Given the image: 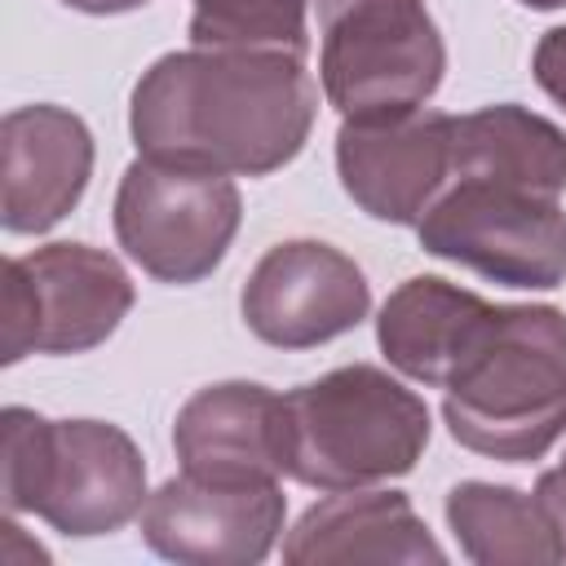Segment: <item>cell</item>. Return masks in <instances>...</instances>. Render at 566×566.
<instances>
[{"mask_svg":"<svg viewBox=\"0 0 566 566\" xmlns=\"http://www.w3.org/2000/svg\"><path fill=\"white\" fill-rule=\"evenodd\" d=\"M535 80L566 111V27L544 31V40L535 44Z\"/></svg>","mask_w":566,"mask_h":566,"instance_id":"obj_19","label":"cell"},{"mask_svg":"<svg viewBox=\"0 0 566 566\" xmlns=\"http://www.w3.org/2000/svg\"><path fill=\"white\" fill-rule=\"evenodd\" d=\"M172 447L190 473L279 482L287 473V402L252 380L208 385L177 411Z\"/></svg>","mask_w":566,"mask_h":566,"instance_id":"obj_13","label":"cell"},{"mask_svg":"<svg viewBox=\"0 0 566 566\" xmlns=\"http://www.w3.org/2000/svg\"><path fill=\"white\" fill-rule=\"evenodd\" d=\"M243 323L274 349H310L358 327L371 310L363 270L318 239H287L270 248L239 296Z\"/></svg>","mask_w":566,"mask_h":566,"instance_id":"obj_10","label":"cell"},{"mask_svg":"<svg viewBox=\"0 0 566 566\" xmlns=\"http://www.w3.org/2000/svg\"><path fill=\"white\" fill-rule=\"evenodd\" d=\"M4 513H35L53 531L88 539L142 517L146 460L106 420H44L27 407L0 416Z\"/></svg>","mask_w":566,"mask_h":566,"instance_id":"obj_3","label":"cell"},{"mask_svg":"<svg viewBox=\"0 0 566 566\" xmlns=\"http://www.w3.org/2000/svg\"><path fill=\"white\" fill-rule=\"evenodd\" d=\"M460 447L491 460H539L566 433V314L557 305H491L442 385Z\"/></svg>","mask_w":566,"mask_h":566,"instance_id":"obj_2","label":"cell"},{"mask_svg":"<svg viewBox=\"0 0 566 566\" xmlns=\"http://www.w3.org/2000/svg\"><path fill=\"white\" fill-rule=\"evenodd\" d=\"M62 4H71L80 13H128V9H142L150 0H62Z\"/></svg>","mask_w":566,"mask_h":566,"instance_id":"obj_21","label":"cell"},{"mask_svg":"<svg viewBox=\"0 0 566 566\" xmlns=\"http://www.w3.org/2000/svg\"><path fill=\"white\" fill-rule=\"evenodd\" d=\"M287 478L314 491H358L411 473L429 442V407L380 367H336L283 394Z\"/></svg>","mask_w":566,"mask_h":566,"instance_id":"obj_4","label":"cell"},{"mask_svg":"<svg viewBox=\"0 0 566 566\" xmlns=\"http://www.w3.org/2000/svg\"><path fill=\"white\" fill-rule=\"evenodd\" d=\"M305 4L310 0H195V49H261L305 57Z\"/></svg>","mask_w":566,"mask_h":566,"instance_id":"obj_18","label":"cell"},{"mask_svg":"<svg viewBox=\"0 0 566 566\" xmlns=\"http://www.w3.org/2000/svg\"><path fill=\"white\" fill-rule=\"evenodd\" d=\"M460 177H495L544 195H562L566 133L513 102L451 115V181Z\"/></svg>","mask_w":566,"mask_h":566,"instance_id":"obj_16","label":"cell"},{"mask_svg":"<svg viewBox=\"0 0 566 566\" xmlns=\"http://www.w3.org/2000/svg\"><path fill=\"white\" fill-rule=\"evenodd\" d=\"M318 80L345 119L420 111L447 71L424 0H318Z\"/></svg>","mask_w":566,"mask_h":566,"instance_id":"obj_5","label":"cell"},{"mask_svg":"<svg viewBox=\"0 0 566 566\" xmlns=\"http://www.w3.org/2000/svg\"><path fill=\"white\" fill-rule=\"evenodd\" d=\"M420 248L504 287H557L566 279V212L557 195L460 177L416 221Z\"/></svg>","mask_w":566,"mask_h":566,"instance_id":"obj_6","label":"cell"},{"mask_svg":"<svg viewBox=\"0 0 566 566\" xmlns=\"http://www.w3.org/2000/svg\"><path fill=\"white\" fill-rule=\"evenodd\" d=\"M447 522L469 562L482 566H544L562 562V535L539 504L495 482H460L447 495Z\"/></svg>","mask_w":566,"mask_h":566,"instance_id":"obj_17","label":"cell"},{"mask_svg":"<svg viewBox=\"0 0 566 566\" xmlns=\"http://www.w3.org/2000/svg\"><path fill=\"white\" fill-rule=\"evenodd\" d=\"M522 4H531V9H566V0H522Z\"/></svg>","mask_w":566,"mask_h":566,"instance_id":"obj_22","label":"cell"},{"mask_svg":"<svg viewBox=\"0 0 566 566\" xmlns=\"http://www.w3.org/2000/svg\"><path fill=\"white\" fill-rule=\"evenodd\" d=\"M486 314L491 301H482L478 292H464L433 274H416L380 305L376 336L385 358L402 376L442 389L464 349L473 345L478 327L486 323Z\"/></svg>","mask_w":566,"mask_h":566,"instance_id":"obj_15","label":"cell"},{"mask_svg":"<svg viewBox=\"0 0 566 566\" xmlns=\"http://www.w3.org/2000/svg\"><path fill=\"white\" fill-rule=\"evenodd\" d=\"M336 168L367 217L416 226L451 181V115L420 106L385 119H345Z\"/></svg>","mask_w":566,"mask_h":566,"instance_id":"obj_11","label":"cell"},{"mask_svg":"<svg viewBox=\"0 0 566 566\" xmlns=\"http://www.w3.org/2000/svg\"><path fill=\"white\" fill-rule=\"evenodd\" d=\"M442 544L416 517L402 491H336L301 513L283 539L292 566L336 562H442Z\"/></svg>","mask_w":566,"mask_h":566,"instance_id":"obj_14","label":"cell"},{"mask_svg":"<svg viewBox=\"0 0 566 566\" xmlns=\"http://www.w3.org/2000/svg\"><path fill=\"white\" fill-rule=\"evenodd\" d=\"M93 137L66 106H18L0 124V221L9 234H44L84 195Z\"/></svg>","mask_w":566,"mask_h":566,"instance_id":"obj_12","label":"cell"},{"mask_svg":"<svg viewBox=\"0 0 566 566\" xmlns=\"http://www.w3.org/2000/svg\"><path fill=\"white\" fill-rule=\"evenodd\" d=\"M535 495H539V504L548 509V517H553V526L562 535V562H566V455H562V464H553L548 473H539Z\"/></svg>","mask_w":566,"mask_h":566,"instance_id":"obj_20","label":"cell"},{"mask_svg":"<svg viewBox=\"0 0 566 566\" xmlns=\"http://www.w3.org/2000/svg\"><path fill=\"white\" fill-rule=\"evenodd\" d=\"M314 115L318 84L305 57L186 49L164 53L137 80L128 128L150 159L226 177H265L305 146Z\"/></svg>","mask_w":566,"mask_h":566,"instance_id":"obj_1","label":"cell"},{"mask_svg":"<svg viewBox=\"0 0 566 566\" xmlns=\"http://www.w3.org/2000/svg\"><path fill=\"white\" fill-rule=\"evenodd\" d=\"M243 203L226 172L133 159L115 190L119 248L159 283H199L212 274L239 230Z\"/></svg>","mask_w":566,"mask_h":566,"instance_id":"obj_7","label":"cell"},{"mask_svg":"<svg viewBox=\"0 0 566 566\" xmlns=\"http://www.w3.org/2000/svg\"><path fill=\"white\" fill-rule=\"evenodd\" d=\"M133 310L124 265L88 243H49L4 261V363L27 354H84Z\"/></svg>","mask_w":566,"mask_h":566,"instance_id":"obj_8","label":"cell"},{"mask_svg":"<svg viewBox=\"0 0 566 566\" xmlns=\"http://www.w3.org/2000/svg\"><path fill=\"white\" fill-rule=\"evenodd\" d=\"M287 500L279 482L208 478L181 469L142 504V539L186 566H252L283 531Z\"/></svg>","mask_w":566,"mask_h":566,"instance_id":"obj_9","label":"cell"}]
</instances>
